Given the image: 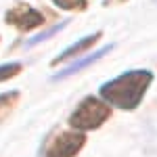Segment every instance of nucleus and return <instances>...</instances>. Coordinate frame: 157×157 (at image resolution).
<instances>
[{"label":"nucleus","instance_id":"f03ea898","mask_svg":"<svg viewBox=\"0 0 157 157\" xmlns=\"http://www.w3.org/2000/svg\"><path fill=\"white\" fill-rule=\"evenodd\" d=\"M109 117V107L105 103H101L98 98L94 97H88L84 98L78 109L71 113V117H69V124H71V128L75 130H94L98 128L103 121Z\"/></svg>","mask_w":157,"mask_h":157},{"label":"nucleus","instance_id":"0eeeda50","mask_svg":"<svg viewBox=\"0 0 157 157\" xmlns=\"http://www.w3.org/2000/svg\"><path fill=\"white\" fill-rule=\"evenodd\" d=\"M21 71V65L19 63H6V65H0V82L2 80H9L15 73Z\"/></svg>","mask_w":157,"mask_h":157},{"label":"nucleus","instance_id":"39448f33","mask_svg":"<svg viewBox=\"0 0 157 157\" xmlns=\"http://www.w3.org/2000/svg\"><path fill=\"white\" fill-rule=\"evenodd\" d=\"M109 50H113V46H105V48L97 50V52H92V55H88V57H82L80 61H75V63H71L69 67H65L63 71H59L57 75H55V80H63V78H67V75H73V73H78L80 69H84L86 65H90V63H94L97 59H101L103 55H107Z\"/></svg>","mask_w":157,"mask_h":157},{"label":"nucleus","instance_id":"6e6552de","mask_svg":"<svg viewBox=\"0 0 157 157\" xmlns=\"http://www.w3.org/2000/svg\"><path fill=\"white\" fill-rule=\"evenodd\" d=\"M63 25H67V21H63V23L55 25V27H50L48 32H42V34H38L36 38H32V40H29V44H27V46H34V44H38V42H42V40H46V38H50L52 34H57V32H59V29L63 27Z\"/></svg>","mask_w":157,"mask_h":157},{"label":"nucleus","instance_id":"9d476101","mask_svg":"<svg viewBox=\"0 0 157 157\" xmlns=\"http://www.w3.org/2000/svg\"><path fill=\"white\" fill-rule=\"evenodd\" d=\"M155 2H157V0H155Z\"/></svg>","mask_w":157,"mask_h":157},{"label":"nucleus","instance_id":"20e7f679","mask_svg":"<svg viewBox=\"0 0 157 157\" xmlns=\"http://www.w3.org/2000/svg\"><path fill=\"white\" fill-rule=\"evenodd\" d=\"M6 21L13 23V25H17L19 29H34V27H38V25L44 21V17H42L38 11H34V9H29V6L21 4L19 9L9 11Z\"/></svg>","mask_w":157,"mask_h":157},{"label":"nucleus","instance_id":"423d86ee","mask_svg":"<svg viewBox=\"0 0 157 157\" xmlns=\"http://www.w3.org/2000/svg\"><path fill=\"white\" fill-rule=\"evenodd\" d=\"M98 36H101V34H92V36H88V38H82V40H80L78 44H75V46H69V48L65 50L63 55H59L55 63H63L65 59H69V57H75V55H78L80 50L90 48V46H92V42H94V40H98Z\"/></svg>","mask_w":157,"mask_h":157},{"label":"nucleus","instance_id":"7ed1b4c3","mask_svg":"<svg viewBox=\"0 0 157 157\" xmlns=\"http://www.w3.org/2000/svg\"><path fill=\"white\" fill-rule=\"evenodd\" d=\"M84 145V136L82 134H71V132H65L55 138V143L50 145L46 157H73L80 147Z\"/></svg>","mask_w":157,"mask_h":157},{"label":"nucleus","instance_id":"1a4fd4ad","mask_svg":"<svg viewBox=\"0 0 157 157\" xmlns=\"http://www.w3.org/2000/svg\"><path fill=\"white\" fill-rule=\"evenodd\" d=\"M52 2L61 9H82L84 6V0H52Z\"/></svg>","mask_w":157,"mask_h":157},{"label":"nucleus","instance_id":"f257e3e1","mask_svg":"<svg viewBox=\"0 0 157 157\" xmlns=\"http://www.w3.org/2000/svg\"><path fill=\"white\" fill-rule=\"evenodd\" d=\"M151 80H153V73L145 69L126 71L124 75L101 86V97L120 109H134L138 107Z\"/></svg>","mask_w":157,"mask_h":157}]
</instances>
